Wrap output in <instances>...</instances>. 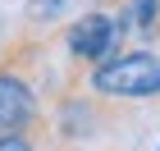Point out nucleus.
I'll list each match as a JSON object with an SVG mask.
<instances>
[{
    "label": "nucleus",
    "mask_w": 160,
    "mask_h": 151,
    "mask_svg": "<svg viewBox=\"0 0 160 151\" xmlns=\"http://www.w3.org/2000/svg\"><path fill=\"white\" fill-rule=\"evenodd\" d=\"M60 9H64V0H32V5H28L32 18H55Z\"/></svg>",
    "instance_id": "nucleus-7"
},
{
    "label": "nucleus",
    "mask_w": 160,
    "mask_h": 151,
    "mask_svg": "<svg viewBox=\"0 0 160 151\" xmlns=\"http://www.w3.org/2000/svg\"><path fill=\"white\" fill-rule=\"evenodd\" d=\"M123 37H128V18L123 9H92L82 18L69 23L64 32V50H69V60L78 64H96L114 50H123Z\"/></svg>",
    "instance_id": "nucleus-2"
},
{
    "label": "nucleus",
    "mask_w": 160,
    "mask_h": 151,
    "mask_svg": "<svg viewBox=\"0 0 160 151\" xmlns=\"http://www.w3.org/2000/svg\"><path fill=\"white\" fill-rule=\"evenodd\" d=\"M41 124V92L32 87L28 64H0V133H32Z\"/></svg>",
    "instance_id": "nucleus-3"
},
{
    "label": "nucleus",
    "mask_w": 160,
    "mask_h": 151,
    "mask_svg": "<svg viewBox=\"0 0 160 151\" xmlns=\"http://www.w3.org/2000/svg\"><path fill=\"white\" fill-rule=\"evenodd\" d=\"M92 96L105 101H151L160 96V55L151 50H114L87 69Z\"/></svg>",
    "instance_id": "nucleus-1"
},
{
    "label": "nucleus",
    "mask_w": 160,
    "mask_h": 151,
    "mask_svg": "<svg viewBox=\"0 0 160 151\" xmlns=\"http://www.w3.org/2000/svg\"><path fill=\"white\" fill-rule=\"evenodd\" d=\"M123 18H128V32L142 41L160 37V0H119Z\"/></svg>",
    "instance_id": "nucleus-4"
},
{
    "label": "nucleus",
    "mask_w": 160,
    "mask_h": 151,
    "mask_svg": "<svg viewBox=\"0 0 160 151\" xmlns=\"http://www.w3.org/2000/svg\"><path fill=\"white\" fill-rule=\"evenodd\" d=\"M0 151H37L28 133H0Z\"/></svg>",
    "instance_id": "nucleus-6"
},
{
    "label": "nucleus",
    "mask_w": 160,
    "mask_h": 151,
    "mask_svg": "<svg viewBox=\"0 0 160 151\" xmlns=\"http://www.w3.org/2000/svg\"><path fill=\"white\" fill-rule=\"evenodd\" d=\"M55 110H60V133H64V138H78V133L101 128L96 101H64V105H55Z\"/></svg>",
    "instance_id": "nucleus-5"
}]
</instances>
